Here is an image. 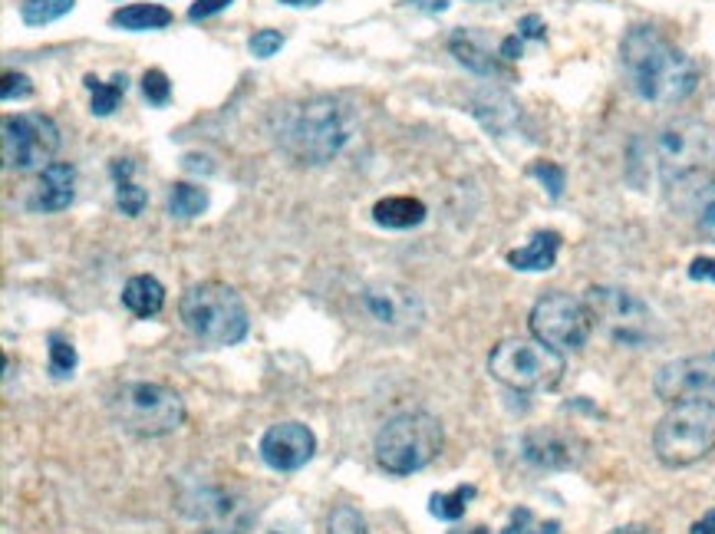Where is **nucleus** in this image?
Segmentation results:
<instances>
[{
    "mask_svg": "<svg viewBox=\"0 0 715 534\" xmlns=\"http://www.w3.org/2000/svg\"><path fill=\"white\" fill-rule=\"evenodd\" d=\"M356 105L333 92H313L281 102L271 113L274 146L297 165H326L356 133Z\"/></svg>",
    "mask_w": 715,
    "mask_h": 534,
    "instance_id": "f257e3e1",
    "label": "nucleus"
},
{
    "mask_svg": "<svg viewBox=\"0 0 715 534\" xmlns=\"http://www.w3.org/2000/svg\"><path fill=\"white\" fill-rule=\"evenodd\" d=\"M620 63L630 89L643 102L676 105L695 92L699 66L656 27H630L620 40Z\"/></svg>",
    "mask_w": 715,
    "mask_h": 534,
    "instance_id": "f03ea898",
    "label": "nucleus"
},
{
    "mask_svg": "<svg viewBox=\"0 0 715 534\" xmlns=\"http://www.w3.org/2000/svg\"><path fill=\"white\" fill-rule=\"evenodd\" d=\"M178 316L185 331L208 347H234L251 331V316L242 294L221 281L192 284L178 297Z\"/></svg>",
    "mask_w": 715,
    "mask_h": 534,
    "instance_id": "7ed1b4c3",
    "label": "nucleus"
},
{
    "mask_svg": "<svg viewBox=\"0 0 715 534\" xmlns=\"http://www.w3.org/2000/svg\"><path fill=\"white\" fill-rule=\"evenodd\" d=\"M715 449V399L669 402L653 430V452L666 469L702 462Z\"/></svg>",
    "mask_w": 715,
    "mask_h": 534,
    "instance_id": "20e7f679",
    "label": "nucleus"
},
{
    "mask_svg": "<svg viewBox=\"0 0 715 534\" xmlns=\"http://www.w3.org/2000/svg\"><path fill=\"white\" fill-rule=\"evenodd\" d=\"M442 443V422L426 409H409L383 422L373 452L380 469H386L390 475H412L439 459Z\"/></svg>",
    "mask_w": 715,
    "mask_h": 534,
    "instance_id": "39448f33",
    "label": "nucleus"
},
{
    "mask_svg": "<svg viewBox=\"0 0 715 534\" xmlns=\"http://www.w3.org/2000/svg\"><path fill=\"white\" fill-rule=\"evenodd\" d=\"M109 412L126 433L143 439H159L175 433L185 422V399L165 383L136 380V383H123L112 393Z\"/></svg>",
    "mask_w": 715,
    "mask_h": 534,
    "instance_id": "423d86ee",
    "label": "nucleus"
},
{
    "mask_svg": "<svg viewBox=\"0 0 715 534\" xmlns=\"http://www.w3.org/2000/svg\"><path fill=\"white\" fill-rule=\"evenodd\" d=\"M650 152L666 188L705 178L715 169V129L699 120H676L656 133Z\"/></svg>",
    "mask_w": 715,
    "mask_h": 534,
    "instance_id": "0eeeda50",
    "label": "nucleus"
},
{
    "mask_svg": "<svg viewBox=\"0 0 715 534\" xmlns=\"http://www.w3.org/2000/svg\"><path fill=\"white\" fill-rule=\"evenodd\" d=\"M583 303L593 316V327H601V334L617 347L643 350L656 340V313L633 290L593 284L583 294Z\"/></svg>",
    "mask_w": 715,
    "mask_h": 534,
    "instance_id": "6e6552de",
    "label": "nucleus"
},
{
    "mask_svg": "<svg viewBox=\"0 0 715 534\" xmlns=\"http://www.w3.org/2000/svg\"><path fill=\"white\" fill-rule=\"evenodd\" d=\"M564 353L541 344L538 337H508L489 357V373L515 393L554 389L564 376Z\"/></svg>",
    "mask_w": 715,
    "mask_h": 534,
    "instance_id": "1a4fd4ad",
    "label": "nucleus"
},
{
    "mask_svg": "<svg viewBox=\"0 0 715 534\" xmlns=\"http://www.w3.org/2000/svg\"><path fill=\"white\" fill-rule=\"evenodd\" d=\"M528 327L541 344L564 353V350L587 347V340L593 334V316H590L583 300H577L564 290H551L531 307Z\"/></svg>",
    "mask_w": 715,
    "mask_h": 534,
    "instance_id": "9d476101",
    "label": "nucleus"
},
{
    "mask_svg": "<svg viewBox=\"0 0 715 534\" xmlns=\"http://www.w3.org/2000/svg\"><path fill=\"white\" fill-rule=\"evenodd\" d=\"M60 152V126L44 113H17L4 116L0 126V156L8 169L34 172L47 169Z\"/></svg>",
    "mask_w": 715,
    "mask_h": 534,
    "instance_id": "9b49d317",
    "label": "nucleus"
},
{
    "mask_svg": "<svg viewBox=\"0 0 715 534\" xmlns=\"http://www.w3.org/2000/svg\"><path fill=\"white\" fill-rule=\"evenodd\" d=\"M360 310L373 327H380L386 334H412V331H419L422 316H426L416 290L393 284V281L367 284L360 290Z\"/></svg>",
    "mask_w": 715,
    "mask_h": 534,
    "instance_id": "f8f14e48",
    "label": "nucleus"
},
{
    "mask_svg": "<svg viewBox=\"0 0 715 534\" xmlns=\"http://www.w3.org/2000/svg\"><path fill=\"white\" fill-rule=\"evenodd\" d=\"M653 393L663 402L715 399V350L682 357V360H673V363L659 367V373L653 380Z\"/></svg>",
    "mask_w": 715,
    "mask_h": 534,
    "instance_id": "ddd939ff",
    "label": "nucleus"
},
{
    "mask_svg": "<svg viewBox=\"0 0 715 534\" xmlns=\"http://www.w3.org/2000/svg\"><path fill=\"white\" fill-rule=\"evenodd\" d=\"M521 456L534 469L567 472V469H577L587 459V443L577 433L560 430V425H538V430H531L521 439Z\"/></svg>",
    "mask_w": 715,
    "mask_h": 534,
    "instance_id": "4468645a",
    "label": "nucleus"
},
{
    "mask_svg": "<svg viewBox=\"0 0 715 534\" xmlns=\"http://www.w3.org/2000/svg\"><path fill=\"white\" fill-rule=\"evenodd\" d=\"M258 452L274 472H297L313 459L317 439L304 422H294V419L291 422H274L271 430L261 436Z\"/></svg>",
    "mask_w": 715,
    "mask_h": 534,
    "instance_id": "2eb2a0df",
    "label": "nucleus"
},
{
    "mask_svg": "<svg viewBox=\"0 0 715 534\" xmlns=\"http://www.w3.org/2000/svg\"><path fill=\"white\" fill-rule=\"evenodd\" d=\"M73 195H76V169L70 162H50L47 169H40L27 204L30 211L53 215V211H63L73 204Z\"/></svg>",
    "mask_w": 715,
    "mask_h": 534,
    "instance_id": "dca6fc26",
    "label": "nucleus"
},
{
    "mask_svg": "<svg viewBox=\"0 0 715 534\" xmlns=\"http://www.w3.org/2000/svg\"><path fill=\"white\" fill-rule=\"evenodd\" d=\"M448 50H452V57H455L465 70H471L474 76H485V79L508 76L505 66H502V60H498L502 53H492L474 30H455V34L448 37Z\"/></svg>",
    "mask_w": 715,
    "mask_h": 534,
    "instance_id": "f3484780",
    "label": "nucleus"
},
{
    "mask_svg": "<svg viewBox=\"0 0 715 534\" xmlns=\"http://www.w3.org/2000/svg\"><path fill=\"white\" fill-rule=\"evenodd\" d=\"M471 113H474V120H479V123H482L489 133H495V136L511 133V129L518 126V120H521L518 102H515L511 96L498 92V89H485V92L474 96Z\"/></svg>",
    "mask_w": 715,
    "mask_h": 534,
    "instance_id": "a211bd4d",
    "label": "nucleus"
},
{
    "mask_svg": "<svg viewBox=\"0 0 715 534\" xmlns=\"http://www.w3.org/2000/svg\"><path fill=\"white\" fill-rule=\"evenodd\" d=\"M429 215L426 201L412 198V195H390V198H380L373 204V222L380 228H390V232H409L416 225H422Z\"/></svg>",
    "mask_w": 715,
    "mask_h": 534,
    "instance_id": "6ab92c4d",
    "label": "nucleus"
},
{
    "mask_svg": "<svg viewBox=\"0 0 715 534\" xmlns=\"http://www.w3.org/2000/svg\"><path fill=\"white\" fill-rule=\"evenodd\" d=\"M123 303H126V310L133 316L149 320V316H156L165 307V287L152 274H136L123 287Z\"/></svg>",
    "mask_w": 715,
    "mask_h": 534,
    "instance_id": "aec40b11",
    "label": "nucleus"
},
{
    "mask_svg": "<svg viewBox=\"0 0 715 534\" xmlns=\"http://www.w3.org/2000/svg\"><path fill=\"white\" fill-rule=\"evenodd\" d=\"M133 172H136L133 159H115L109 165V175L115 178V208L123 211L126 219H139L149 204V195H146V188H139L133 182Z\"/></svg>",
    "mask_w": 715,
    "mask_h": 534,
    "instance_id": "412c9836",
    "label": "nucleus"
},
{
    "mask_svg": "<svg viewBox=\"0 0 715 534\" xmlns=\"http://www.w3.org/2000/svg\"><path fill=\"white\" fill-rule=\"evenodd\" d=\"M560 251V235L557 232H538L525 248L508 251V264L515 271H551Z\"/></svg>",
    "mask_w": 715,
    "mask_h": 534,
    "instance_id": "4be33fe9",
    "label": "nucleus"
},
{
    "mask_svg": "<svg viewBox=\"0 0 715 534\" xmlns=\"http://www.w3.org/2000/svg\"><path fill=\"white\" fill-rule=\"evenodd\" d=\"M172 11L162 4H126L112 11L109 24L119 30H133V34H146V30H165L172 24Z\"/></svg>",
    "mask_w": 715,
    "mask_h": 534,
    "instance_id": "5701e85b",
    "label": "nucleus"
},
{
    "mask_svg": "<svg viewBox=\"0 0 715 534\" xmlns=\"http://www.w3.org/2000/svg\"><path fill=\"white\" fill-rule=\"evenodd\" d=\"M83 86L93 92V99H89V113H93V116H99V120H106V116H112V113H115L119 99L126 96V89H130V79H126V73H115L109 83H102V79H96V76L89 73V76H83Z\"/></svg>",
    "mask_w": 715,
    "mask_h": 534,
    "instance_id": "b1692460",
    "label": "nucleus"
},
{
    "mask_svg": "<svg viewBox=\"0 0 715 534\" xmlns=\"http://www.w3.org/2000/svg\"><path fill=\"white\" fill-rule=\"evenodd\" d=\"M208 208V191L201 185H192V182H175L169 188V215L178 219V222H192L198 215H205Z\"/></svg>",
    "mask_w": 715,
    "mask_h": 534,
    "instance_id": "393cba45",
    "label": "nucleus"
},
{
    "mask_svg": "<svg viewBox=\"0 0 715 534\" xmlns=\"http://www.w3.org/2000/svg\"><path fill=\"white\" fill-rule=\"evenodd\" d=\"M474 495H479V488H474V485H458V488H452V492H435V495L429 498V511H432V518H439V521H458Z\"/></svg>",
    "mask_w": 715,
    "mask_h": 534,
    "instance_id": "a878e982",
    "label": "nucleus"
},
{
    "mask_svg": "<svg viewBox=\"0 0 715 534\" xmlns=\"http://www.w3.org/2000/svg\"><path fill=\"white\" fill-rule=\"evenodd\" d=\"M76 8V0H21V21L27 27H47L66 17Z\"/></svg>",
    "mask_w": 715,
    "mask_h": 534,
    "instance_id": "bb28decb",
    "label": "nucleus"
},
{
    "mask_svg": "<svg viewBox=\"0 0 715 534\" xmlns=\"http://www.w3.org/2000/svg\"><path fill=\"white\" fill-rule=\"evenodd\" d=\"M695 228L715 245V178H702V188L695 191Z\"/></svg>",
    "mask_w": 715,
    "mask_h": 534,
    "instance_id": "cd10ccee",
    "label": "nucleus"
},
{
    "mask_svg": "<svg viewBox=\"0 0 715 534\" xmlns=\"http://www.w3.org/2000/svg\"><path fill=\"white\" fill-rule=\"evenodd\" d=\"M502 534H560V521H544L531 508L518 505L511 511L508 524L502 527Z\"/></svg>",
    "mask_w": 715,
    "mask_h": 534,
    "instance_id": "c85d7f7f",
    "label": "nucleus"
},
{
    "mask_svg": "<svg viewBox=\"0 0 715 534\" xmlns=\"http://www.w3.org/2000/svg\"><path fill=\"white\" fill-rule=\"evenodd\" d=\"M76 370V347L63 334H50V376L70 380Z\"/></svg>",
    "mask_w": 715,
    "mask_h": 534,
    "instance_id": "c756f323",
    "label": "nucleus"
},
{
    "mask_svg": "<svg viewBox=\"0 0 715 534\" xmlns=\"http://www.w3.org/2000/svg\"><path fill=\"white\" fill-rule=\"evenodd\" d=\"M326 531L330 534H370L363 514L356 511L353 505H336L326 518Z\"/></svg>",
    "mask_w": 715,
    "mask_h": 534,
    "instance_id": "7c9ffc66",
    "label": "nucleus"
},
{
    "mask_svg": "<svg viewBox=\"0 0 715 534\" xmlns=\"http://www.w3.org/2000/svg\"><path fill=\"white\" fill-rule=\"evenodd\" d=\"M143 96L149 99V105H159V110L172 102V83H169L165 70L152 66L143 73Z\"/></svg>",
    "mask_w": 715,
    "mask_h": 534,
    "instance_id": "2f4dec72",
    "label": "nucleus"
},
{
    "mask_svg": "<svg viewBox=\"0 0 715 534\" xmlns=\"http://www.w3.org/2000/svg\"><path fill=\"white\" fill-rule=\"evenodd\" d=\"M287 44V37L281 34V30H271V27H264V30H255L251 34V40H248V50H251V57H258V60H271V57H278L281 53V47Z\"/></svg>",
    "mask_w": 715,
    "mask_h": 534,
    "instance_id": "473e14b6",
    "label": "nucleus"
},
{
    "mask_svg": "<svg viewBox=\"0 0 715 534\" xmlns=\"http://www.w3.org/2000/svg\"><path fill=\"white\" fill-rule=\"evenodd\" d=\"M531 175L547 188V195L551 198H560L564 195V182H567V175H564V169L557 165V162H547V159H541V162H534L531 165Z\"/></svg>",
    "mask_w": 715,
    "mask_h": 534,
    "instance_id": "72a5a7b5",
    "label": "nucleus"
},
{
    "mask_svg": "<svg viewBox=\"0 0 715 534\" xmlns=\"http://www.w3.org/2000/svg\"><path fill=\"white\" fill-rule=\"evenodd\" d=\"M30 96H34V83H30V76L14 73V70H8L4 76H0V99H4V102L30 99Z\"/></svg>",
    "mask_w": 715,
    "mask_h": 534,
    "instance_id": "f704fd0d",
    "label": "nucleus"
},
{
    "mask_svg": "<svg viewBox=\"0 0 715 534\" xmlns=\"http://www.w3.org/2000/svg\"><path fill=\"white\" fill-rule=\"evenodd\" d=\"M227 8H231V0H195V4L188 8V21L192 24L208 21V17H214V14H221Z\"/></svg>",
    "mask_w": 715,
    "mask_h": 534,
    "instance_id": "c9c22d12",
    "label": "nucleus"
},
{
    "mask_svg": "<svg viewBox=\"0 0 715 534\" xmlns=\"http://www.w3.org/2000/svg\"><path fill=\"white\" fill-rule=\"evenodd\" d=\"M544 21L538 17V14H528V17H521L518 21V37L521 40H544Z\"/></svg>",
    "mask_w": 715,
    "mask_h": 534,
    "instance_id": "e433bc0d",
    "label": "nucleus"
},
{
    "mask_svg": "<svg viewBox=\"0 0 715 534\" xmlns=\"http://www.w3.org/2000/svg\"><path fill=\"white\" fill-rule=\"evenodd\" d=\"M689 277H692V281H708V284H715V258H695V261L689 264Z\"/></svg>",
    "mask_w": 715,
    "mask_h": 534,
    "instance_id": "4c0bfd02",
    "label": "nucleus"
},
{
    "mask_svg": "<svg viewBox=\"0 0 715 534\" xmlns=\"http://www.w3.org/2000/svg\"><path fill=\"white\" fill-rule=\"evenodd\" d=\"M521 50H525V40H521L518 34L505 37V40H502V47H498L502 60H518V57H521Z\"/></svg>",
    "mask_w": 715,
    "mask_h": 534,
    "instance_id": "58836bf2",
    "label": "nucleus"
},
{
    "mask_svg": "<svg viewBox=\"0 0 715 534\" xmlns=\"http://www.w3.org/2000/svg\"><path fill=\"white\" fill-rule=\"evenodd\" d=\"M689 534H715V508L712 511H705L692 527H689Z\"/></svg>",
    "mask_w": 715,
    "mask_h": 534,
    "instance_id": "ea45409f",
    "label": "nucleus"
},
{
    "mask_svg": "<svg viewBox=\"0 0 715 534\" xmlns=\"http://www.w3.org/2000/svg\"><path fill=\"white\" fill-rule=\"evenodd\" d=\"M409 4L419 11H429V14H442L448 8V0H409Z\"/></svg>",
    "mask_w": 715,
    "mask_h": 534,
    "instance_id": "a19ab883",
    "label": "nucleus"
},
{
    "mask_svg": "<svg viewBox=\"0 0 715 534\" xmlns=\"http://www.w3.org/2000/svg\"><path fill=\"white\" fill-rule=\"evenodd\" d=\"M611 534H659V531H653L646 524H624V527H614Z\"/></svg>",
    "mask_w": 715,
    "mask_h": 534,
    "instance_id": "79ce46f5",
    "label": "nucleus"
},
{
    "mask_svg": "<svg viewBox=\"0 0 715 534\" xmlns=\"http://www.w3.org/2000/svg\"><path fill=\"white\" fill-rule=\"evenodd\" d=\"M448 534H492L485 524H474V527H452Z\"/></svg>",
    "mask_w": 715,
    "mask_h": 534,
    "instance_id": "37998d69",
    "label": "nucleus"
},
{
    "mask_svg": "<svg viewBox=\"0 0 715 534\" xmlns=\"http://www.w3.org/2000/svg\"><path fill=\"white\" fill-rule=\"evenodd\" d=\"M281 4H287V8H317V4H323V0H281Z\"/></svg>",
    "mask_w": 715,
    "mask_h": 534,
    "instance_id": "c03bdc74",
    "label": "nucleus"
}]
</instances>
